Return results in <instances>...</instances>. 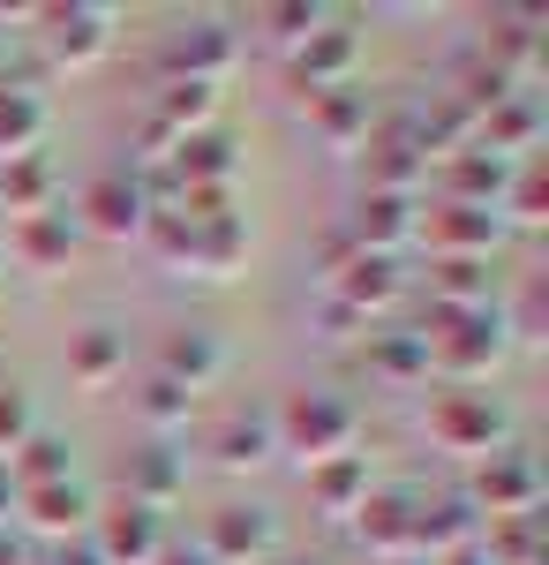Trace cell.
<instances>
[{
  "instance_id": "cell-39",
  "label": "cell",
  "mask_w": 549,
  "mask_h": 565,
  "mask_svg": "<svg viewBox=\"0 0 549 565\" xmlns=\"http://www.w3.org/2000/svg\"><path fill=\"white\" fill-rule=\"evenodd\" d=\"M316 324H324V340H354V332H369V324H362L354 309H338L332 295H324V309H316Z\"/></svg>"
},
{
  "instance_id": "cell-3",
  "label": "cell",
  "mask_w": 549,
  "mask_h": 565,
  "mask_svg": "<svg viewBox=\"0 0 549 565\" xmlns=\"http://www.w3.org/2000/svg\"><path fill=\"white\" fill-rule=\"evenodd\" d=\"M362 151H369V167H362V174H369V196H407V204H415V196L429 189V167H437V159L422 151V136H415V121H407V106H399L384 129H369Z\"/></svg>"
},
{
  "instance_id": "cell-28",
  "label": "cell",
  "mask_w": 549,
  "mask_h": 565,
  "mask_svg": "<svg viewBox=\"0 0 549 565\" xmlns=\"http://www.w3.org/2000/svg\"><path fill=\"white\" fill-rule=\"evenodd\" d=\"M45 143V98L31 84H0V167L31 159Z\"/></svg>"
},
{
  "instance_id": "cell-33",
  "label": "cell",
  "mask_w": 549,
  "mask_h": 565,
  "mask_svg": "<svg viewBox=\"0 0 549 565\" xmlns=\"http://www.w3.org/2000/svg\"><path fill=\"white\" fill-rule=\"evenodd\" d=\"M23 513L45 527V535H84V513H90V498H84V482H45V490H23Z\"/></svg>"
},
{
  "instance_id": "cell-40",
  "label": "cell",
  "mask_w": 549,
  "mask_h": 565,
  "mask_svg": "<svg viewBox=\"0 0 549 565\" xmlns=\"http://www.w3.org/2000/svg\"><path fill=\"white\" fill-rule=\"evenodd\" d=\"M31 565H98V551L76 535V543H53V551H45V558H31Z\"/></svg>"
},
{
  "instance_id": "cell-22",
  "label": "cell",
  "mask_w": 549,
  "mask_h": 565,
  "mask_svg": "<svg viewBox=\"0 0 549 565\" xmlns=\"http://www.w3.org/2000/svg\"><path fill=\"white\" fill-rule=\"evenodd\" d=\"M369 90H354V84H338V90H316L309 98V136L324 143V151H362L369 143Z\"/></svg>"
},
{
  "instance_id": "cell-1",
  "label": "cell",
  "mask_w": 549,
  "mask_h": 565,
  "mask_svg": "<svg viewBox=\"0 0 549 565\" xmlns=\"http://www.w3.org/2000/svg\"><path fill=\"white\" fill-rule=\"evenodd\" d=\"M422 354H429L437 377H452L460 392H474L482 377H497V362L512 354L505 309H497V302H482V309H429Z\"/></svg>"
},
{
  "instance_id": "cell-44",
  "label": "cell",
  "mask_w": 549,
  "mask_h": 565,
  "mask_svg": "<svg viewBox=\"0 0 549 565\" xmlns=\"http://www.w3.org/2000/svg\"><path fill=\"white\" fill-rule=\"evenodd\" d=\"M399 565H415V558H399Z\"/></svg>"
},
{
  "instance_id": "cell-13",
  "label": "cell",
  "mask_w": 549,
  "mask_h": 565,
  "mask_svg": "<svg viewBox=\"0 0 549 565\" xmlns=\"http://www.w3.org/2000/svg\"><path fill=\"white\" fill-rule=\"evenodd\" d=\"M271 543H279V521L263 505H218L212 527H204V558L212 565H256L271 558Z\"/></svg>"
},
{
  "instance_id": "cell-4",
  "label": "cell",
  "mask_w": 549,
  "mask_h": 565,
  "mask_svg": "<svg viewBox=\"0 0 549 565\" xmlns=\"http://www.w3.org/2000/svg\"><path fill=\"white\" fill-rule=\"evenodd\" d=\"M505 234H512L505 212H482V204H437L429 218H415V242H429V257H466V264H489Z\"/></svg>"
},
{
  "instance_id": "cell-29",
  "label": "cell",
  "mask_w": 549,
  "mask_h": 565,
  "mask_svg": "<svg viewBox=\"0 0 549 565\" xmlns=\"http://www.w3.org/2000/svg\"><path fill=\"white\" fill-rule=\"evenodd\" d=\"M53 189H61V174H53V159H45V151L8 159V167H0V212L39 218V212H53Z\"/></svg>"
},
{
  "instance_id": "cell-10",
  "label": "cell",
  "mask_w": 549,
  "mask_h": 565,
  "mask_svg": "<svg viewBox=\"0 0 549 565\" xmlns=\"http://www.w3.org/2000/svg\"><path fill=\"white\" fill-rule=\"evenodd\" d=\"M354 61H362V31H354V23H332V15H324V23L287 53L294 90H309V98H316V90H338L346 76H354Z\"/></svg>"
},
{
  "instance_id": "cell-24",
  "label": "cell",
  "mask_w": 549,
  "mask_h": 565,
  "mask_svg": "<svg viewBox=\"0 0 549 565\" xmlns=\"http://www.w3.org/2000/svg\"><path fill=\"white\" fill-rule=\"evenodd\" d=\"M271 452H279L271 407H234V415L212 430V460H218V468H234V476H241V468H263Z\"/></svg>"
},
{
  "instance_id": "cell-35",
  "label": "cell",
  "mask_w": 549,
  "mask_h": 565,
  "mask_svg": "<svg viewBox=\"0 0 549 565\" xmlns=\"http://www.w3.org/2000/svg\"><path fill=\"white\" fill-rule=\"evenodd\" d=\"M136 242H143L151 257L166 264V271H181V279H189V249H196V226H189L181 212H151V218H143V234H136Z\"/></svg>"
},
{
  "instance_id": "cell-6",
  "label": "cell",
  "mask_w": 549,
  "mask_h": 565,
  "mask_svg": "<svg viewBox=\"0 0 549 565\" xmlns=\"http://www.w3.org/2000/svg\"><path fill=\"white\" fill-rule=\"evenodd\" d=\"M474 513L482 521H519V513H535V498H542V476H535V460L519 452V445H497L482 468H474Z\"/></svg>"
},
{
  "instance_id": "cell-19",
  "label": "cell",
  "mask_w": 549,
  "mask_h": 565,
  "mask_svg": "<svg viewBox=\"0 0 549 565\" xmlns=\"http://www.w3.org/2000/svg\"><path fill=\"white\" fill-rule=\"evenodd\" d=\"M466 543H482V513H474V498L452 490V498H437V505H415V565L422 558H452Z\"/></svg>"
},
{
  "instance_id": "cell-8",
  "label": "cell",
  "mask_w": 549,
  "mask_h": 565,
  "mask_svg": "<svg viewBox=\"0 0 549 565\" xmlns=\"http://www.w3.org/2000/svg\"><path fill=\"white\" fill-rule=\"evenodd\" d=\"M429 437L444 445V452H497L505 445V407L489 399V392H444L437 407H429Z\"/></svg>"
},
{
  "instance_id": "cell-26",
  "label": "cell",
  "mask_w": 549,
  "mask_h": 565,
  "mask_svg": "<svg viewBox=\"0 0 549 565\" xmlns=\"http://www.w3.org/2000/svg\"><path fill=\"white\" fill-rule=\"evenodd\" d=\"M8 249H15V264H23V271H61V264H68V249H76V218H68V212L15 218Z\"/></svg>"
},
{
  "instance_id": "cell-31",
  "label": "cell",
  "mask_w": 549,
  "mask_h": 565,
  "mask_svg": "<svg viewBox=\"0 0 549 565\" xmlns=\"http://www.w3.org/2000/svg\"><path fill=\"white\" fill-rule=\"evenodd\" d=\"M241 257H249V226H241V218H218V226H196L189 271H196V279H234Z\"/></svg>"
},
{
  "instance_id": "cell-41",
  "label": "cell",
  "mask_w": 549,
  "mask_h": 565,
  "mask_svg": "<svg viewBox=\"0 0 549 565\" xmlns=\"http://www.w3.org/2000/svg\"><path fill=\"white\" fill-rule=\"evenodd\" d=\"M151 565H212V558H204V551H189V543H166Z\"/></svg>"
},
{
  "instance_id": "cell-21",
  "label": "cell",
  "mask_w": 549,
  "mask_h": 565,
  "mask_svg": "<svg viewBox=\"0 0 549 565\" xmlns=\"http://www.w3.org/2000/svg\"><path fill=\"white\" fill-rule=\"evenodd\" d=\"M482 61H489V68H505L512 84H519V76H535V68L549 61L542 15H527V8H497V15H489V45H482Z\"/></svg>"
},
{
  "instance_id": "cell-12",
  "label": "cell",
  "mask_w": 549,
  "mask_h": 565,
  "mask_svg": "<svg viewBox=\"0 0 549 565\" xmlns=\"http://www.w3.org/2000/svg\"><path fill=\"white\" fill-rule=\"evenodd\" d=\"M90 551H98V565H151L159 551H166V527H159V513H143V505H114V513H98V527L84 535Z\"/></svg>"
},
{
  "instance_id": "cell-16",
  "label": "cell",
  "mask_w": 549,
  "mask_h": 565,
  "mask_svg": "<svg viewBox=\"0 0 549 565\" xmlns=\"http://www.w3.org/2000/svg\"><path fill=\"white\" fill-rule=\"evenodd\" d=\"M181 490H189V460L173 452L166 437H143V445L128 452V505H143V513H166Z\"/></svg>"
},
{
  "instance_id": "cell-38",
  "label": "cell",
  "mask_w": 549,
  "mask_h": 565,
  "mask_svg": "<svg viewBox=\"0 0 549 565\" xmlns=\"http://www.w3.org/2000/svg\"><path fill=\"white\" fill-rule=\"evenodd\" d=\"M31 430H39V423H31V392H23V385H0V460H8Z\"/></svg>"
},
{
  "instance_id": "cell-11",
  "label": "cell",
  "mask_w": 549,
  "mask_h": 565,
  "mask_svg": "<svg viewBox=\"0 0 549 565\" xmlns=\"http://www.w3.org/2000/svg\"><path fill=\"white\" fill-rule=\"evenodd\" d=\"M512 159H497V151H482V143H466V151H452V159H437V189H444V204H482V212H497L512 189Z\"/></svg>"
},
{
  "instance_id": "cell-18",
  "label": "cell",
  "mask_w": 549,
  "mask_h": 565,
  "mask_svg": "<svg viewBox=\"0 0 549 565\" xmlns=\"http://www.w3.org/2000/svg\"><path fill=\"white\" fill-rule=\"evenodd\" d=\"M218 370H226V348H218V332H204V324H181V332H166L159 340V370L151 377H166V385H181L189 399L212 385Z\"/></svg>"
},
{
  "instance_id": "cell-2",
  "label": "cell",
  "mask_w": 549,
  "mask_h": 565,
  "mask_svg": "<svg viewBox=\"0 0 549 565\" xmlns=\"http://www.w3.org/2000/svg\"><path fill=\"white\" fill-rule=\"evenodd\" d=\"M271 430H279V452H301V468H324L338 452H354L362 415L338 392H294L287 407H271Z\"/></svg>"
},
{
  "instance_id": "cell-32",
  "label": "cell",
  "mask_w": 549,
  "mask_h": 565,
  "mask_svg": "<svg viewBox=\"0 0 549 565\" xmlns=\"http://www.w3.org/2000/svg\"><path fill=\"white\" fill-rule=\"evenodd\" d=\"M362 362H369V377H384V385H415V377H429L422 332H369Z\"/></svg>"
},
{
  "instance_id": "cell-17",
  "label": "cell",
  "mask_w": 549,
  "mask_h": 565,
  "mask_svg": "<svg viewBox=\"0 0 549 565\" xmlns=\"http://www.w3.org/2000/svg\"><path fill=\"white\" fill-rule=\"evenodd\" d=\"M474 143L519 167V159L542 143V98H535V90H512V98H497V106L474 121Z\"/></svg>"
},
{
  "instance_id": "cell-37",
  "label": "cell",
  "mask_w": 549,
  "mask_h": 565,
  "mask_svg": "<svg viewBox=\"0 0 549 565\" xmlns=\"http://www.w3.org/2000/svg\"><path fill=\"white\" fill-rule=\"evenodd\" d=\"M256 23H263V39H271V45L294 53V45L324 23V8H316V0H271V8H256Z\"/></svg>"
},
{
  "instance_id": "cell-5",
  "label": "cell",
  "mask_w": 549,
  "mask_h": 565,
  "mask_svg": "<svg viewBox=\"0 0 549 565\" xmlns=\"http://www.w3.org/2000/svg\"><path fill=\"white\" fill-rule=\"evenodd\" d=\"M234 61H241V39L218 23V15H196V23H181L166 45V84H226L234 76Z\"/></svg>"
},
{
  "instance_id": "cell-9",
  "label": "cell",
  "mask_w": 549,
  "mask_h": 565,
  "mask_svg": "<svg viewBox=\"0 0 549 565\" xmlns=\"http://www.w3.org/2000/svg\"><path fill=\"white\" fill-rule=\"evenodd\" d=\"M39 39H45V53H53L61 68H84V61H98V53L114 45V8H98V0L39 8Z\"/></svg>"
},
{
  "instance_id": "cell-20",
  "label": "cell",
  "mask_w": 549,
  "mask_h": 565,
  "mask_svg": "<svg viewBox=\"0 0 549 565\" xmlns=\"http://www.w3.org/2000/svg\"><path fill=\"white\" fill-rule=\"evenodd\" d=\"M354 535H362L384 565L415 558V498H407V490H369L362 513H354Z\"/></svg>"
},
{
  "instance_id": "cell-30",
  "label": "cell",
  "mask_w": 549,
  "mask_h": 565,
  "mask_svg": "<svg viewBox=\"0 0 549 565\" xmlns=\"http://www.w3.org/2000/svg\"><path fill=\"white\" fill-rule=\"evenodd\" d=\"M489 302V264L429 257V309H482Z\"/></svg>"
},
{
  "instance_id": "cell-23",
  "label": "cell",
  "mask_w": 549,
  "mask_h": 565,
  "mask_svg": "<svg viewBox=\"0 0 549 565\" xmlns=\"http://www.w3.org/2000/svg\"><path fill=\"white\" fill-rule=\"evenodd\" d=\"M159 167H166L173 189H226V181H234V136H218V129L181 136Z\"/></svg>"
},
{
  "instance_id": "cell-7",
  "label": "cell",
  "mask_w": 549,
  "mask_h": 565,
  "mask_svg": "<svg viewBox=\"0 0 549 565\" xmlns=\"http://www.w3.org/2000/svg\"><path fill=\"white\" fill-rule=\"evenodd\" d=\"M143 218H151V196H143L136 167H106V174H90L84 218H76V226H90L98 242H136V234H143Z\"/></svg>"
},
{
  "instance_id": "cell-27",
  "label": "cell",
  "mask_w": 549,
  "mask_h": 565,
  "mask_svg": "<svg viewBox=\"0 0 549 565\" xmlns=\"http://www.w3.org/2000/svg\"><path fill=\"white\" fill-rule=\"evenodd\" d=\"M121 370H128V340L114 332V324H84V332L68 340V377H76L84 392H106Z\"/></svg>"
},
{
  "instance_id": "cell-14",
  "label": "cell",
  "mask_w": 549,
  "mask_h": 565,
  "mask_svg": "<svg viewBox=\"0 0 549 565\" xmlns=\"http://www.w3.org/2000/svg\"><path fill=\"white\" fill-rule=\"evenodd\" d=\"M399 287H407V279H399V264H391V257H362V249L338 264V271H324V295H332L338 309H354L362 324H369L377 309L399 302Z\"/></svg>"
},
{
  "instance_id": "cell-34",
  "label": "cell",
  "mask_w": 549,
  "mask_h": 565,
  "mask_svg": "<svg viewBox=\"0 0 549 565\" xmlns=\"http://www.w3.org/2000/svg\"><path fill=\"white\" fill-rule=\"evenodd\" d=\"M15 482L23 490H45V482H76V468H68V437H45V430H31L15 452Z\"/></svg>"
},
{
  "instance_id": "cell-42",
  "label": "cell",
  "mask_w": 549,
  "mask_h": 565,
  "mask_svg": "<svg viewBox=\"0 0 549 565\" xmlns=\"http://www.w3.org/2000/svg\"><path fill=\"white\" fill-rule=\"evenodd\" d=\"M437 565H489V558H482V543H466V551H452V558H437Z\"/></svg>"
},
{
  "instance_id": "cell-25",
  "label": "cell",
  "mask_w": 549,
  "mask_h": 565,
  "mask_svg": "<svg viewBox=\"0 0 549 565\" xmlns=\"http://www.w3.org/2000/svg\"><path fill=\"white\" fill-rule=\"evenodd\" d=\"M309 498H316L324 521H354L362 498H369V452H338L324 468H309Z\"/></svg>"
},
{
  "instance_id": "cell-43",
  "label": "cell",
  "mask_w": 549,
  "mask_h": 565,
  "mask_svg": "<svg viewBox=\"0 0 549 565\" xmlns=\"http://www.w3.org/2000/svg\"><path fill=\"white\" fill-rule=\"evenodd\" d=\"M0 513H8V468H0Z\"/></svg>"
},
{
  "instance_id": "cell-36",
  "label": "cell",
  "mask_w": 549,
  "mask_h": 565,
  "mask_svg": "<svg viewBox=\"0 0 549 565\" xmlns=\"http://www.w3.org/2000/svg\"><path fill=\"white\" fill-rule=\"evenodd\" d=\"M189 407H196V399H189L181 385H166V377H151V385L136 392V415H143V430L166 437V445H173V430H189Z\"/></svg>"
},
{
  "instance_id": "cell-15",
  "label": "cell",
  "mask_w": 549,
  "mask_h": 565,
  "mask_svg": "<svg viewBox=\"0 0 549 565\" xmlns=\"http://www.w3.org/2000/svg\"><path fill=\"white\" fill-rule=\"evenodd\" d=\"M415 212L422 204H407V196H369L362 189V204L346 212V249H362V257H391V249H407L415 242Z\"/></svg>"
}]
</instances>
